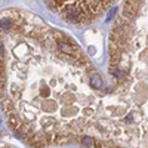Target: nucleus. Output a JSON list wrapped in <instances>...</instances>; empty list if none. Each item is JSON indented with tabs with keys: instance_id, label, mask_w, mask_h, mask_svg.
<instances>
[{
	"instance_id": "1",
	"label": "nucleus",
	"mask_w": 148,
	"mask_h": 148,
	"mask_svg": "<svg viewBox=\"0 0 148 148\" xmlns=\"http://www.w3.org/2000/svg\"><path fill=\"white\" fill-rule=\"evenodd\" d=\"M105 89L99 70L70 36L30 10L0 12V107L27 145L83 142Z\"/></svg>"
},
{
	"instance_id": "2",
	"label": "nucleus",
	"mask_w": 148,
	"mask_h": 148,
	"mask_svg": "<svg viewBox=\"0 0 148 148\" xmlns=\"http://www.w3.org/2000/svg\"><path fill=\"white\" fill-rule=\"evenodd\" d=\"M110 77L98 117L82 144L147 148V2H126L110 34Z\"/></svg>"
},
{
	"instance_id": "3",
	"label": "nucleus",
	"mask_w": 148,
	"mask_h": 148,
	"mask_svg": "<svg viewBox=\"0 0 148 148\" xmlns=\"http://www.w3.org/2000/svg\"><path fill=\"white\" fill-rule=\"evenodd\" d=\"M111 3L113 2H46V6L67 22L84 25L99 18Z\"/></svg>"
}]
</instances>
